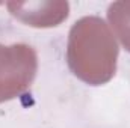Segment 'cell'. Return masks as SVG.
Segmentation results:
<instances>
[{
    "mask_svg": "<svg viewBox=\"0 0 130 128\" xmlns=\"http://www.w3.org/2000/svg\"><path fill=\"white\" fill-rule=\"evenodd\" d=\"M118 42L109 24L95 15L77 20L68 33L67 63L83 83L101 86L117 72Z\"/></svg>",
    "mask_w": 130,
    "mask_h": 128,
    "instance_id": "6da1fadb",
    "label": "cell"
},
{
    "mask_svg": "<svg viewBox=\"0 0 130 128\" xmlns=\"http://www.w3.org/2000/svg\"><path fill=\"white\" fill-rule=\"evenodd\" d=\"M38 71V54L32 45L0 44V104L27 92Z\"/></svg>",
    "mask_w": 130,
    "mask_h": 128,
    "instance_id": "7a4b0ae2",
    "label": "cell"
},
{
    "mask_svg": "<svg viewBox=\"0 0 130 128\" xmlns=\"http://www.w3.org/2000/svg\"><path fill=\"white\" fill-rule=\"evenodd\" d=\"M6 8L14 18L36 29L56 27L70 14V3L64 0L8 2Z\"/></svg>",
    "mask_w": 130,
    "mask_h": 128,
    "instance_id": "3957f363",
    "label": "cell"
},
{
    "mask_svg": "<svg viewBox=\"0 0 130 128\" xmlns=\"http://www.w3.org/2000/svg\"><path fill=\"white\" fill-rule=\"evenodd\" d=\"M107 21L120 39L121 45L130 53V2H113L107 8Z\"/></svg>",
    "mask_w": 130,
    "mask_h": 128,
    "instance_id": "277c9868",
    "label": "cell"
}]
</instances>
